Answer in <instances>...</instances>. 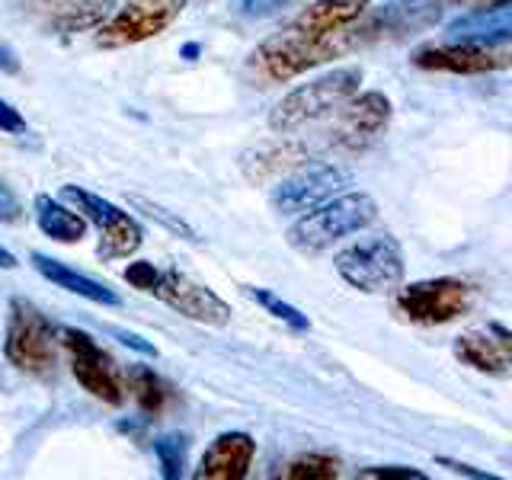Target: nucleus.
Instances as JSON below:
<instances>
[{
  "instance_id": "1",
  "label": "nucleus",
  "mask_w": 512,
  "mask_h": 480,
  "mask_svg": "<svg viewBox=\"0 0 512 480\" xmlns=\"http://www.w3.org/2000/svg\"><path fill=\"white\" fill-rule=\"evenodd\" d=\"M378 218V205L365 192H336L333 199L320 202L311 212H304L288 228V244L298 253H324L343 237L365 231Z\"/></svg>"
},
{
  "instance_id": "2",
  "label": "nucleus",
  "mask_w": 512,
  "mask_h": 480,
  "mask_svg": "<svg viewBox=\"0 0 512 480\" xmlns=\"http://www.w3.org/2000/svg\"><path fill=\"white\" fill-rule=\"evenodd\" d=\"M362 84V68H336L330 74H320L308 84L295 87L285 93L282 100L269 112V128L279 135L295 132V128L317 122L340 109L352 93H359Z\"/></svg>"
},
{
  "instance_id": "3",
  "label": "nucleus",
  "mask_w": 512,
  "mask_h": 480,
  "mask_svg": "<svg viewBox=\"0 0 512 480\" xmlns=\"http://www.w3.org/2000/svg\"><path fill=\"white\" fill-rule=\"evenodd\" d=\"M333 266L346 285L365 295H391L404 282V250L391 234H375L349 244L336 253Z\"/></svg>"
},
{
  "instance_id": "4",
  "label": "nucleus",
  "mask_w": 512,
  "mask_h": 480,
  "mask_svg": "<svg viewBox=\"0 0 512 480\" xmlns=\"http://www.w3.org/2000/svg\"><path fill=\"white\" fill-rule=\"evenodd\" d=\"M349 48L346 39H340V32L327 39H314V36H304V32L288 26L279 36L266 39L260 48L253 52V64L266 80H276V84H285L311 68H320L327 64L330 58L343 55Z\"/></svg>"
},
{
  "instance_id": "5",
  "label": "nucleus",
  "mask_w": 512,
  "mask_h": 480,
  "mask_svg": "<svg viewBox=\"0 0 512 480\" xmlns=\"http://www.w3.org/2000/svg\"><path fill=\"white\" fill-rule=\"evenodd\" d=\"M7 359L29 375H45L55 365V327L36 304L26 298L10 301L7 317Z\"/></svg>"
},
{
  "instance_id": "6",
  "label": "nucleus",
  "mask_w": 512,
  "mask_h": 480,
  "mask_svg": "<svg viewBox=\"0 0 512 480\" xmlns=\"http://www.w3.org/2000/svg\"><path fill=\"white\" fill-rule=\"evenodd\" d=\"M61 199H68L77 205V212L100 231V256L103 260H122L132 256L144 244V228L138 224L135 215L122 212L119 205H112L109 199L96 196V192L84 186H61Z\"/></svg>"
},
{
  "instance_id": "7",
  "label": "nucleus",
  "mask_w": 512,
  "mask_h": 480,
  "mask_svg": "<svg viewBox=\"0 0 512 480\" xmlns=\"http://www.w3.org/2000/svg\"><path fill=\"white\" fill-rule=\"evenodd\" d=\"M471 301H474V288L468 282L442 276V279H420L400 288L397 311L407 320H413V324L439 327L461 317L471 308Z\"/></svg>"
},
{
  "instance_id": "8",
  "label": "nucleus",
  "mask_w": 512,
  "mask_h": 480,
  "mask_svg": "<svg viewBox=\"0 0 512 480\" xmlns=\"http://www.w3.org/2000/svg\"><path fill=\"white\" fill-rule=\"evenodd\" d=\"M352 183V176L336 167V164H327V160H317V164H298L292 167V173L282 176L272 189V208H276L279 215H304L317 208L320 202L333 199L336 192H343V186Z\"/></svg>"
},
{
  "instance_id": "9",
  "label": "nucleus",
  "mask_w": 512,
  "mask_h": 480,
  "mask_svg": "<svg viewBox=\"0 0 512 480\" xmlns=\"http://www.w3.org/2000/svg\"><path fill=\"white\" fill-rule=\"evenodd\" d=\"M186 0H125V4L100 23L96 45L100 48H125L154 39L180 16Z\"/></svg>"
},
{
  "instance_id": "10",
  "label": "nucleus",
  "mask_w": 512,
  "mask_h": 480,
  "mask_svg": "<svg viewBox=\"0 0 512 480\" xmlns=\"http://www.w3.org/2000/svg\"><path fill=\"white\" fill-rule=\"evenodd\" d=\"M148 295L160 298L167 308H173L176 314H183L189 320H196V324H208V327L231 324V304L221 301L212 288L192 282L180 269H157V279Z\"/></svg>"
},
{
  "instance_id": "11",
  "label": "nucleus",
  "mask_w": 512,
  "mask_h": 480,
  "mask_svg": "<svg viewBox=\"0 0 512 480\" xmlns=\"http://www.w3.org/2000/svg\"><path fill=\"white\" fill-rule=\"evenodd\" d=\"M58 336L71 356V372L80 384H84V391H90L96 400H103V404L119 407L125 400V388L119 381L116 365H112V359L96 346L93 336L84 330H74V327H61Z\"/></svg>"
},
{
  "instance_id": "12",
  "label": "nucleus",
  "mask_w": 512,
  "mask_h": 480,
  "mask_svg": "<svg viewBox=\"0 0 512 480\" xmlns=\"http://www.w3.org/2000/svg\"><path fill=\"white\" fill-rule=\"evenodd\" d=\"M340 119H336L333 132H330V144L340 151H365L384 128L391 122V100L384 93H352L349 100L336 109Z\"/></svg>"
},
{
  "instance_id": "13",
  "label": "nucleus",
  "mask_w": 512,
  "mask_h": 480,
  "mask_svg": "<svg viewBox=\"0 0 512 480\" xmlns=\"http://www.w3.org/2000/svg\"><path fill=\"white\" fill-rule=\"evenodd\" d=\"M512 61L509 45H484V42H448V45H426L413 52V64L423 71H445V74H490L503 71Z\"/></svg>"
},
{
  "instance_id": "14",
  "label": "nucleus",
  "mask_w": 512,
  "mask_h": 480,
  "mask_svg": "<svg viewBox=\"0 0 512 480\" xmlns=\"http://www.w3.org/2000/svg\"><path fill=\"white\" fill-rule=\"evenodd\" d=\"M365 23L349 29L356 36H349L352 42H365V39H378V36H407V32H420L429 29L442 20V0H391L384 4L378 13H362Z\"/></svg>"
},
{
  "instance_id": "15",
  "label": "nucleus",
  "mask_w": 512,
  "mask_h": 480,
  "mask_svg": "<svg viewBox=\"0 0 512 480\" xmlns=\"http://www.w3.org/2000/svg\"><path fill=\"white\" fill-rule=\"evenodd\" d=\"M452 42H484V45H509L512 36V0H493L480 4L458 20L448 23Z\"/></svg>"
},
{
  "instance_id": "16",
  "label": "nucleus",
  "mask_w": 512,
  "mask_h": 480,
  "mask_svg": "<svg viewBox=\"0 0 512 480\" xmlns=\"http://www.w3.org/2000/svg\"><path fill=\"white\" fill-rule=\"evenodd\" d=\"M256 455V442L247 432H221V436L205 448L196 468L199 480H240L247 477Z\"/></svg>"
},
{
  "instance_id": "17",
  "label": "nucleus",
  "mask_w": 512,
  "mask_h": 480,
  "mask_svg": "<svg viewBox=\"0 0 512 480\" xmlns=\"http://www.w3.org/2000/svg\"><path fill=\"white\" fill-rule=\"evenodd\" d=\"M455 356L487 375H509L512 365V343L509 333L500 324H490L487 330H471L455 340Z\"/></svg>"
},
{
  "instance_id": "18",
  "label": "nucleus",
  "mask_w": 512,
  "mask_h": 480,
  "mask_svg": "<svg viewBox=\"0 0 512 480\" xmlns=\"http://www.w3.org/2000/svg\"><path fill=\"white\" fill-rule=\"evenodd\" d=\"M365 10H368V0H314L311 7H304L295 16L292 29L314 39H327V36H336V32H343L356 20H362Z\"/></svg>"
},
{
  "instance_id": "19",
  "label": "nucleus",
  "mask_w": 512,
  "mask_h": 480,
  "mask_svg": "<svg viewBox=\"0 0 512 480\" xmlns=\"http://www.w3.org/2000/svg\"><path fill=\"white\" fill-rule=\"evenodd\" d=\"M29 260H32V269H36L42 279H48L52 285L64 288V292H71L77 298H87L93 304H103V308H119V304H122V298L112 292L109 285L84 276V272H74L71 266H64L61 260H52V256H45V253H32Z\"/></svg>"
},
{
  "instance_id": "20",
  "label": "nucleus",
  "mask_w": 512,
  "mask_h": 480,
  "mask_svg": "<svg viewBox=\"0 0 512 480\" xmlns=\"http://www.w3.org/2000/svg\"><path fill=\"white\" fill-rule=\"evenodd\" d=\"M308 160V151L301 144L292 141H266L256 144V148L240 154V170L250 183H266L272 176H282L285 170H292Z\"/></svg>"
},
{
  "instance_id": "21",
  "label": "nucleus",
  "mask_w": 512,
  "mask_h": 480,
  "mask_svg": "<svg viewBox=\"0 0 512 480\" xmlns=\"http://www.w3.org/2000/svg\"><path fill=\"white\" fill-rule=\"evenodd\" d=\"M32 208H36V221L45 237L58 240V244H77V240H84L87 221L80 212H71L68 205L55 202L52 196H36Z\"/></svg>"
},
{
  "instance_id": "22",
  "label": "nucleus",
  "mask_w": 512,
  "mask_h": 480,
  "mask_svg": "<svg viewBox=\"0 0 512 480\" xmlns=\"http://www.w3.org/2000/svg\"><path fill=\"white\" fill-rule=\"evenodd\" d=\"M109 7H116V0H64L61 13L55 16V23L61 32H77L100 26L106 20Z\"/></svg>"
},
{
  "instance_id": "23",
  "label": "nucleus",
  "mask_w": 512,
  "mask_h": 480,
  "mask_svg": "<svg viewBox=\"0 0 512 480\" xmlns=\"http://www.w3.org/2000/svg\"><path fill=\"white\" fill-rule=\"evenodd\" d=\"M282 477L285 480H333V477H340V461L324 452L298 455L295 461H288Z\"/></svg>"
},
{
  "instance_id": "24",
  "label": "nucleus",
  "mask_w": 512,
  "mask_h": 480,
  "mask_svg": "<svg viewBox=\"0 0 512 480\" xmlns=\"http://www.w3.org/2000/svg\"><path fill=\"white\" fill-rule=\"evenodd\" d=\"M128 384H132V394H135L138 407H141L144 413L164 410L170 391H167V384L151 372V368H135V372L128 375Z\"/></svg>"
},
{
  "instance_id": "25",
  "label": "nucleus",
  "mask_w": 512,
  "mask_h": 480,
  "mask_svg": "<svg viewBox=\"0 0 512 480\" xmlns=\"http://www.w3.org/2000/svg\"><path fill=\"white\" fill-rule=\"evenodd\" d=\"M244 295L247 298H253L260 308H266L272 317L276 320H282V324H288L295 333H304V330H311V320H308V314H301L295 304H288V301H282L279 295H272V292H266V288H253V285H247L244 288Z\"/></svg>"
},
{
  "instance_id": "26",
  "label": "nucleus",
  "mask_w": 512,
  "mask_h": 480,
  "mask_svg": "<svg viewBox=\"0 0 512 480\" xmlns=\"http://www.w3.org/2000/svg\"><path fill=\"white\" fill-rule=\"evenodd\" d=\"M186 436L180 432H167V436H160L154 442V455H157V464H160V474L167 480H176L183 477V468H186Z\"/></svg>"
},
{
  "instance_id": "27",
  "label": "nucleus",
  "mask_w": 512,
  "mask_h": 480,
  "mask_svg": "<svg viewBox=\"0 0 512 480\" xmlns=\"http://www.w3.org/2000/svg\"><path fill=\"white\" fill-rule=\"evenodd\" d=\"M128 202H132L138 212H144L151 221H157L160 228H167L170 234H176V237H186V240H196V231H192V224H186L180 215L176 212H170V208H164V205H157V202H151V199H141V196H128Z\"/></svg>"
},
{
  "instance_id": "28",
  "label": "nucleus",
  "mask_w": 512,
  "mask_h": 480,
  "mask_svg": "<svg viewBox=\"0 0 512 480\" xmlns=\"http://www.w3.org/2000/svg\"><path fill=\"white\" fill-rule=\"evenodd\" d=\"M359 477H378V480H423V471H413V468H400V464H388V468H365L359 471Z\"/></svg>"
},
{
  "instance_id": "29",
  "label": "nucleus",
  "mask_w": 512,
  "mask_h": 480,
  "mask_svg": "<svg viewBox=\"0 0 512 480\" xmlns=\"http://www.w3.org/2000/svg\"><path fill=\"white\" fill-rule=\"evenodd\" d=\"M0 132H7V135H26L29 132L26 119L20 116V109L10 106L7 100H0Z\"/></svg>"
},
{
  "instance_id": "30",
  "label": "nucleus",
  "mask_w": 512,
  "mask_h": 480,
  "mask_svg": "<svg viewBox=\"0 0 512 480\" xmlns=\"http://www.w3.org/2000/svg\"><path fill=\"white\" fill-rule=\"evenodd\" d=\"M20 215H23L20 199L13 196L10 186H0V221H16Z\"/></svg>"
},
{
  "instance_id": "31",
  "label": "nucleus",
  "mask_w": 512,
  "mask_h": 480,
  "mask_svg": "<svg viewBox=\"0 0 512 480\" xmlns=\"http://www.w3.org/2000/svg\"><path fill=\"white\" fill-rule=\"evenodd\" d=\"M285 4H288V0H244V13L247 16H269V13H276Z\"/></svg>"
},
{
  "instance_id": "32",
  "label": "nucleus",
  "mask_w": 512,
  "mask_h": 480,
  "mask_svg": "<svg viewBox=\"0 0 512 480\" xmlns=\"http://www.w3.org/2000/svg\"><path fill=\"white\" fill-rule=\"evenodd\" d=\"M112 333H116L125 346H132V349L144 352V356H154V346H151V343H144L141 336H135V333H125V330H112Z\"/></svg>"
},
{
  "instance_id": "33",
  "label": "nucleus",
  "mask_w": 512,
  "mask_h": 480,
  "mask_svg": "<svg viewBox=\"0 0 512 480\" xmlns=\"http://www.w3.org/2000/svg\"><path fill=\"white\" fill-rule=\"evenodd\" d=\"M439 464H445V468H448V471H455V474H468V477H490V474L474 471L471 464H461V461H448V458H442Z\"/></svg>"
},
{
  "instance_id": "34",
  "label": "nucleus",
  "mask_w": 512,
  "mask_h": 480,
  "mask_svg": "<svg viewBox=\"0 0 512 480\" xmlns=\"http://www.w3.org/2000/svg\"><path fill=\"white\" fill-rule=\"evenodd\" d=\"M20 263H16V256L7 250V247H0V269H16Z\"/></svg>"
}]
</instances>
